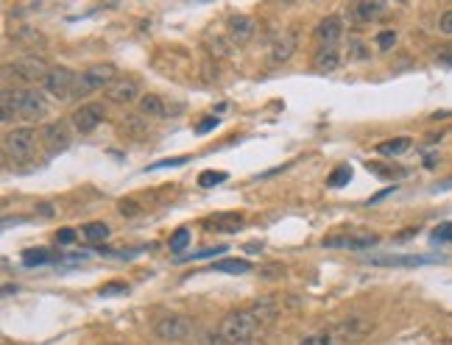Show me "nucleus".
Masks as SVG:
<instances>
[{"instance_id": "obj_27", "label": "nucleus", "mask_w": 452, "mask_h": 345, "mask_svg": "<svg viewBox=\"0 0 452 345\" xmlns=\"http://www.w3.org/2000/svg\"><path fill=\"white\" fill-rule=\"evenodd\" d=\"M346 181H352V167L349 164H341V167H335L332 173H329V179H327V184L329 187H344Z\"/></svg>"}, {"instance_id": "obj_21", "label": "nucleus", "mask_w": 452, "mask_h": 345, "mask_svg": "<svg viewBox=\"0 0 452 345\" xmlns=\"http://www.w3.org/2000/svg\"><path fill=\"white\" fill-rule=\"evenodd\" d=\"M408 148H411V137H396V139L380 142V145H377V154H383V156L394 159V156H402Z\"/></svg>"}, {"instance_id": "obj_17", "label": "nucleus", "mask_w": 452, "mask_h": 345, "mask_svg": "<svg viewBox=\"0 0 452 345\" xmlns=\"http://www.w3.org/2000/svg\"><path fill=\"white\" fill-rule=\"evenodd\" d=\"M207 228L210 231H224V234H237L243 228V215L237 212H218L207 220Z\"/></svg>"}, {"instance_id": "obj_10", "label": "nucleus", "mask_w": 452, "mask_h": 345, "mask_svg": "<svg viewBox=\"0 0 452 345\" xmlns=\"http://www.w3.org/2000/svg\"><path fill=\"white\" fill-rule=\"evenodd\" d=\"M296 53V31L285 28V31L274 33L271 45H268V59L271 64H285Z\"/></svg>"}, {"instance_id": "obj_15", "label": "nucleus", "mask_w": 452, "mask_h": 345, "mask_svg": "<svg viewBox=\"0 0 452 345\" xmlns=\"http://www.w3.org/2000/svg\"><path fill=\"white\" fill-rule=\"evenodd\" d=\"M386 11H388V6L383 0H360V3L352 6V20H357V23H374V20H380Z\"/></svg>"}, {"instance_id": "obj_41", "label": "nucleus", "mask_w": 452, "mask_h": 345, "mask_svg": "<svg viewBox=\"0 0 452 345\" xmlns=\"http://www.w3.org/2000/svg\"><path fill=\"white\" fill-rule=\"evenodd\" d=\"M115 345H123V343H115Z\"/></svg>"}, {"instance_id": "obj_2", "label": "nucleus", "mask_w": 452, "mask_h": 345, "mask_svg": "<svg viewBox=\"0 0 452 345\" xmlns=\"http://www.w3.org/2000/svg\"><path fill=\"white\" fill-rule=\"evenodd\" d=\"M221 337L229 345H252L257 340V334L262 331L260 320L252 314V309H237V312H229L221 320Z\"/></svg>"}, {"instance_id": "obj_11", "label": "nucleus", "mask_w": 452, "mask_h": 345, "mask_svg": "<svg viewBox=\"0 0 452 345\" xmlns=\"http://www.w3.org/2000/svg\"><path fill=\"white\" fill-rule=\"evenodd\" d=\"M70 128L67 123H48V126L42 128V142H45V148L51 151V154H59V151H67L70 148Z\"/></svg>"}, {"instance_id": "obj_23", "label": "nucleus", "mask_w": 452, "mask_h": 345, "mask_svg": "<svg viewBox=\"0 0 452 345\" xmlns=\"http://www.w3.org/2000/svg\"><path fill=\"white\" fill-rule=\"evenodd\" d=\"M212 270L240 276V273H249V270H252V265H249L246 259H221V262H215V265H212Z\"/></svg>"}, {"instance_id": "obj_39", "label": "nucleus", "mask_w": 452, "mask_h": 345, "mask_svg": "<svg viewBox=\"0 0 452 345\" xmlns=\"http://www.w3.org/2000/svg\"><path fill=\"white\" fill-rule=\"evenodd\" d=\"M215 126H218V120H215V117H207L204 123H198V134H207L210 128H215Z\"/></svg>"}, {"instance_id": "obj_22", "label": "nucleus", "mask_w": 452, "mask_h": 345, "mask_svg": "<svg viewBox=\"0 0 452 345\" xmlns=\"http://www.w3.org/2000/svg\"><path fill=\"white\" fill-rule=\"evenodd\" d=\"M252 314L260 320V326H271V323L277 320L279 309H277V304H271V301H257V304L252 307Z\"/></svg>"}, {"instance_id": "obj_33", "label": "nucleus", "mask_w": 452, "mask_h": 345, "mask_svg": "<svg viewBox=\"0 0 452 345\" xmlns=\"http://www.w3.org/2000/svg\"><path fill=\"white\" fill-rule=\"evenodd\" d=\"M198 340H201V345H229L224 337H221V331H204Z\"/></svg>"}, {"instance_id": "obj_34", "label": "nucleus", "mask_w": 452, "mask_h": 345, "mask_svg": "<svg viewBox=\"0 0 452 345\" xmlns=\"http://www.w3.org/2000/svg\"><path fill=\"white\" fill-rule=\"evenodd\" d=\"M394 42H396V33L394 31H383L377 36V45H380V51H391L394 48Z\"/></svg>"}, {"instance_id": "obj_4", "label": "nucleus", "mask_w": 452, "mask_h": 345, "mask_svg": "<svg viewBox=\"0 0 452 345\" xmlns=\"http://www.w3.org/2000/svg\"><path fill=\"white\" fill-rule=\"evenodd\" d=\"M115 81H118V67L115 64H93L90 70H84L76 78L73 97H87V95L101 92V90H109Z\"/></svg>"}, {"instance_id": "obj_3", "label": "nucleus", "mask_w": 452, "mask_h": 345, "mask_svg": "<svg viewBox=\"0 0 452 345\" xmlns=\"http://www.w3.org/2000/svg\"><path fill=\"white\" fill-rule=\"evenodd\" d=\"M48 75H51V67L36 56L17 59L14 64H6V70H3V78L14 81V84H23V90H31V84L48 81Z\"/></svg>"}, {"instance_id": "obj_31", "label": "nucleus", "mask_w": 452, "mask_h": 345, "mask_svg": "<svg viewBox=\"0 0 452 345\" xmlns=\"http://www.w3.org/2000/svg\"><path fill=\"white\" fill-rule=\"evenodd\" d=\"M226 251H229V245H215V248H204V251L182 256V259H210V256H224Z\"/></svg>"}, {"instance_id": "obj_16", "label": "nucleus", "mask_w": 452, "mask_h": 345, "mask_svg": "<svg viewBox=\"0 0 452 345\" xmlns=\"http://www.w3.org/2000/svg\"><path fill=\"white\" fill-rule=\"evenodd\" d=\"M341 62H344V56H341V51L335 45H322L316 51V56H313V67L319 73H335L341 67Z\"/></svg>"}, {"instance_id": "obj_8", "label": "nucleus", "mask_w": 452, "mask_h": 345, "mask_svg": "<svg viewBox=\"0 0 452 345\" xmlns=\"http://www.w3.org/2000/svg\"><path fill=\"white\" fill-rule=\"evenodd\" d=\"M103 103H84V106H78L76 112H73V117H70V123L76 131H81V134H90V131H96L101 123H103Z\"/></svg>"}, {"instance_id": "obj_12", "label": "nucleus", "mask_w": 452, "mask_h": 345, "mask_svg": "<svg viewBox=\"0 0 452 345\" xmlns=\"http://www.w3.org/2000/svg\"><path fill=\"white\" fill-rule=\"evenodd\" d=\"M380 240L374 234H363V237H355V234H338V237H327L324 240V248H349V251H363V248H374Z\"/></svg>"}, {"instance_id": "obj_40", "label": "nucleus", "mask_w": 452, "mask_h": 345, "mask_svg": "<svg viewBox=\"0 0 452 345\" xmlns=\"http://www.w3.org/2000/svg\"><path fill=\"white\" fill-rule=\"evenodd\" d=\"M394 189H396V187H388V189H383V192H377V195H374V198L369 201V206H371V203H377V201H383V198H388V195H391Z\"/></svg>"}, {"instance_id": "obj_24", "label": "nucleus", "mask_w": 452, "mask_h": 345, "mask_svg": "<svg viewBox=\"0 0 452 345\" xmlns=\"http://www.w3.org/2000/svg\"><path fill=\"white\" fill-rule=\"evenodd\" d=\"M338 331L335 329H324V331H316V334H307L299 345H338Z\"/></svg>"}, {"instance_id": "obj_19", "label": "nucleus", "mask_w": 452, "mask_h": 345, "mask_svg": "<svg viewBox=\"0 0 452 345\" xmlns=\"http://www.w3.org/2000/svg\"><path fill=\"white\" fill-rule=\"evenodd\" d=\"M140 117H151V120H162V117H168V109H165V100H162L160 95H143L140 97Z\"/></svg>"}, {"instance_id": "obj_35", "label": "nucleus", "mask_w": 452, "mask_h": 345, "mask_svg": "<svg viewBox=\"0 0 452 345\" xmlns=\"http://www.w3.org/2000/svg\"><path fill=\"white\" fill-rule=\"evenodd\" d=\"M438 28H441V33H450V36H452V9L441 14V20H438Z\"/></svg>"}, {"instance_id": "obj_6", "label": "nucleus", "mask_w": 452, "mask_h": 345, "mask_svg": "<svg viewBox=\"0 0 452 345\" xmlns=\"http://www.w3.org/2000/svg\"><path fill=\"white\" fill-rule=\"evenodd\" d=\"M157 337L165 343H188L193 337V323L185 314H162L160 320L154 323Z\"/></svg>"}, {"instance_id": "obj_5", "label": "nucleus", "mask_w": 452, "mask_h": 345, "mask_svg": "<svg viewBox=\"0 0 452 345\" xmlns=\"http://www.w3.org/2000/svg\"><path fill=\"white\" fill-rule=\"evenodd\" d=\"M34 148H36V128L23 126V128H11L6 131L3 137V154L14 161H23V159H31Z\"/></svg>"}, {"instance_id": "obj_37", "label": "nucleus", "mask_w": 452, "mask_h": 345, "mask_svg": "<svg viewBox=\"0 0 452 345\" xmlns=\"http://www.w3.org/2000/svg\"><path fill=\"white\" fill-rule=\"evenodd\" d=\"M120 215H137L140 212V206H134V201H120Z\"/></svg>"}, {"instance_id": "obj_28", "label": "nucleus", "mask_w": 452, "mask_h": 345, "mask_svg": "<svg viewBox=\"0 0 452 345\" xmlns=\"http://www.w3.org/2000/svg\"><path fill=\"white\" fill-rule=\"evenodd\" d=\"M226 179H229V176H226L224 170H204V173L198 176V184H201V187H215V184H221Z\"/></svg>"}, {"instance_id": "obj_36", "label": "nucleus", "mask_w": 452, "mask_h": 345, "mask_svg": "<svg viewBox=\"0 0 452 345\" xmlns=\"http://www.w3.org/2000/svg\"><path fill=\"white\" fill-rule=\"evenodd\" d=\"M188 156H176V159H168V161H160V164H151L148 170H162V167H176V164H185Z\"/></svg>"}, {"instance_id": "obj_26", "label": "nucleus", "mask_w": 452, "mask_h": 345, "mask_svg": "<svg viewBox=\"0 0 452 345\" xmlns=\"http://www.w3.org/2000/svg\"><path fill=\"white\" fill-rule=\"evenodd\" d=\"M81 234H84V240H90V243H101V240L109 237V225H106V223H87Z\"/></svg>"}, {"instance_id": "obj_18", "label": "nucleus", "mask_w": 452, "mask_h": 345, "mask_svg": "<svg viewBox=\"0 0 452 345\" xmlns=\"http://www.w3.org/2000/svg\"><path fill=\"white\" fill-rule=\"evenodd\" d=\"M313 33H316V39H319L322 45H338V39L344 36V23H341L338 17H324Z\"/></svg>"}, {"instance_id": "obj_20", "label": "nucleus", "mask_w": 452, "mask_h": 345, "mask_svg": "<svg viewBox=\"0 0 452 345\" xmlns=\"http://www.w3.org/2000/svg\"><path fill=\"white\" fill-rule=\"evenodd\" d=\"M436 262L433 256H374L371 265H388V267H419Z\"/></svg>"}, {"instance_id": "obj_32", "label": "nucleus", "mask_w": 452, "mask_h": 345, "mask_svg": "<svg viewBox=\"0 0 452 345\" xmlns=\"http://www.w3.org/2000/svg\"><path fill=\"white\" fill-rule=\"evenodd\" d=\"M120 292H129V284L123 282H109L101 287V295H120Z\"/></svg>"}, {"instance_id": "obj_9", "label": "nucleus", "mask_w": 452, "mask_h": 345, "mask_svg": "<svg viewBox=\"0 0 452 345\" xmlns=\"http://www.w3.org/2000/svg\"><path fill=\"white\" fill-rule=\"evenodd\" d=\"M371 320L369 317H363V314H349V317H344L338 326H335V331H338V337L344 340V343H360L369 331H371Z\"/></svg>"}, {"instance_id": "obj_25", "label": "nucleus", "mask_w": 452, "mask_h": 345, "mask_svg": "<svg viewBox=\"0 0 452 345\" xmlns=\"http://www.w3.org/2000/svg\"><path fill=\"white\" fill-rule=\"evenodd\" d=\"M48 262H56V256L48 251H42V248H36V251H23V265H26V267L48 265Z\"/></svg>"}, {"instance_id": "obj_13", "label": "nucleus", "mask_w": 452, "mask_h": 345, "mask_svg": "<svg viewBox=\"0 0 452 345\" xmlns=\"http://www.w3.org/2000/svg\"><path fill=\"white\" fill-rule=\"evenodd\" d=\"M106 97L112 100V103H120V106H126V103H140V84L134 81V78H118L109 90H106Z\"/></svg>"}, {"instance_id": "obj_30", "label": "nucleus", "mask_w": 452, "mask_h": 345, "mask_svg": "<svg viewBox=\"0 0 452 345\" xmlns=\"http://www.w3.org/2000/svg\"><path fill=\"white\" fill-rule=\"evenodd\" d=\"M430 240L438 243V245H441V243H444V245H452V223H441V225L430 234Z\"/></svg>"}, {"instance_id": "obj_14", "label": "nucleus", "mask_w": 452, "mask_h": 345, "mask_svg": "<svg viewBox=\"0 0 452 345\" xmlns=\"http://www.w3.org/2000/svg\"><path fill=\"white\" fill-rule=\"evenodd\" d=\"M226 31L232 36V42L243 45V42H249L255 36V20L249 14H232L229 23H226Z\"/></svg>"}, {"instance_id": "obj_38", "label": "nucleus", "mask_w": 452, "mask_h": 345, "mask_svg": "<svg viewBox=\"0 0 452 345\" xmlns=\"http://www.w3.org/2000/svg\"><path fill=\"white\" fill-rule=\"evenodd\" d=\"M73 240H76V231H73V228H62V231H59V243H62V245H70Z\"/></svg>"}, {"instance_id": "obj_7", "label": "nucleus", "mask_w": 452, "mask_h": 345, "mask_svg": "<svg viewBox=\"0 0 452 345\" xmlns=\"http://www.w3.org/2000/svg\"><path fill=\"white\" fill-rule=\"evenodd\" d=\"M76 73L70 67H53L48 81H45V90L53 95L56 100H70L73 97V90H76Z\"/></svg>"}, {"instance_id": "obj_1", "label": "nucleus", "mask_w": 452, "mask_h": 345, "mask_svg": "<svg viewBox=\"0 0 452 345\" xmlns=\"http://www.w3.org/2000/svg\"><path fill=\"white\" fill-rule=\"evenodd\" d=\"M3 123H9L11 117H20V120H42L48 115V100L45 95L36 92V90H20V87H6L3 90Z\"/></svg>"}, {"instance_id": "obj_29", "label": "nucleus", "mask_w": 452, "mask_h": 345, "mask_svg": "<svg viewBox=\"0 0 452 345\" xmlns=\"http://www.w3.org/2000/svg\"><path fill=\"white\" fill-rule=\"evenodd\" d=\"M188 245H190V228H179V231L170 237V251L182 253Z\"/></svg>"}]
</instances>
